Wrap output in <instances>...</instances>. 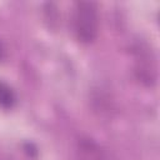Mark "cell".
<instances>
[{"label": "cell", "mask_w": 160, "mask_h": 160, "mask_svg": "<svg viewBox=\"0 0 160 160\" xmlns=\"http://www.w3.org/2000/svg\"><path fill=\"white\" fill-rule=\"evenodd\" d=\"M72 29L76 39L82 44H90L96 39L99 32V14L95 2H75L72 12Z\"/></svg>", "instance_id": "6da1fadb"}, {"label": "cell", "mask_w": 160, "mask_h": 160, "mask_svg": "<svg viewBox=\"0 0 160 160\" xmlns=\"http://www.w3.org/2000/svg\"><path fill=\"white\" fill-rule=\"evenodd\" d=\"M16 104V95L14 90L2 80H0V106L5 110H10Z\"/></svg>", "instance_id": "3957f363"}, {"label": "cell", "mask_w": 160, "mask_h": 160, "mask_svg": "<svg viewBox=\"0 0 160 160\" xmlns=\"http://www.w3.org/2000/svg\"><path fill=\"white\" fill-rule=\"evenodd\" d=\"M78 152L80 160H105L101 148L89 138L80 139L78 144Z\"/></svg>", "instance_id": "7a4b0ae2"}, {"label": "cell", "mask_w": 160, "mask_h": 160, "mask_svg": "<svg viewBox=\"0 0 160 160\" xmlns=\"http://www.w3.org/2000/svg\"><path fill=\"white\" fill-rule=\"evenodd\" d=\"M4 54H5V50H4V48H2V45L0 42V60L4 58Z\"/></svg>", "instance_id": "5b68a950"}, {"label": "cell", "mask_w": 160, "mask_h": 160, "mask_svg": "<svg viewBox=\"0 0 160 160\" xmlns=\"http://www.w3.org/2000/svg\"><path fill=\"white\" fill-rule=\"evenodd\" d=\"M25 146H26V148H25V149H26L25 151H26L31 158H34V156H36V155H38V150H36V148H35L31 142H28Z\"/></svg>", "instance_id": "277c9868"}]
</instances>
